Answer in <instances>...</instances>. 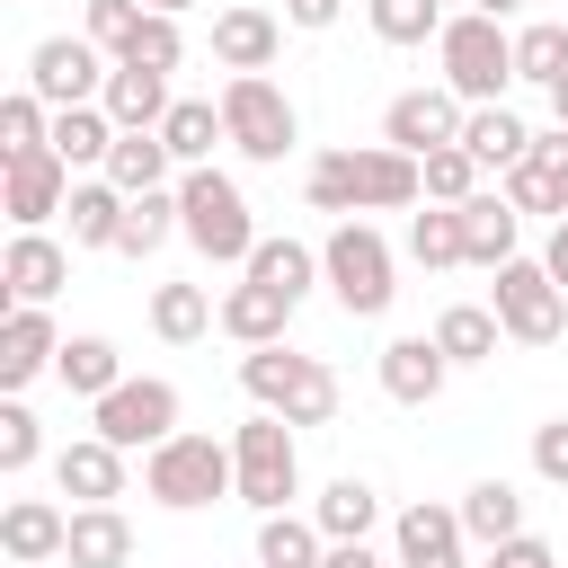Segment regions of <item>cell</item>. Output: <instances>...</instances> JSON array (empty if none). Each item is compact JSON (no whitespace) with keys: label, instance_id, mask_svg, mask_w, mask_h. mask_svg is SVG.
Masks as SVG:
<instances>
[{"label":"cell","instance_id":"obj_42","mask_svg":"<svg viewBox=\"0 0 568 568\" xmlns=\"http://www.w3.org/2000/svg\"><path fill=\"white\" fill-rule=\"evenodd\" d=\"M382 44H435L444 36V0H364Z\"/></svg>","mask_w":568,"mask_h":568},{"label":"cell","instance_id":"obj_47","mask_svg":"<svg viewBox=\"0 0 568 568\" xmlns=\"http://www.w3.org/2000/svg\"><path fill=\"white\" fill-rule=\"evenodd\" d=\"M532 470H541L550 488H568V417H550V426H532Z\"/></svg>","mask_w":568,"mask_h":568},{"label":"cell","instance_id":"obj_51","mask_svg":"<svg viewBox=\"0 0 568 568\" xmlns=\"http://www.w3.org/2000/svg\"><path fill=\"white\" fill-rule=\"evenodd\" d=\"M541 266H550V275H559V293H568V213L550 222V240H541Z\"/></svg>","mask_w":568,"mask_h":568},{"label":"cell","instance_id":"obj_7","mask_svg":"<svg viewBox=\"0 0 568 568\" xmlns=\"http://www.w3.org/2000/svg\"><path fill=\"white\" fill-rule=\"evenodd\" d=\"M142 497L169 506V515H195V506L231 497V435L178 426L169 444H151V453H142Z\"/></svg>","mask_w":568,"mask_h":568},{"label":"cell","instance_id":"obj_41","mask_svg":"<svg viewBox=\"0 0 568 568\" xmlns=\"http://www.w3.org/2000/svg\"><path fill=\"white\" fill-rule=\"evenodd\" d=\"M18 151H53V106L27 80L0 98V160H18Z\"/></svg>","mask_w":568,"mask_h":568},{"label":"cell","instance_id":"obj_6","mask_svg":"<svg viewBox=\"0 0 568 568\" xmlns=\"http://www.w3.org/2000/svg\"><path fill=\"white\" fill-rule=\"evenodd\" d=\"M231 497L248 515H284L302 497V444H293V426L275 408H257V417L231 426Z\"/></svg>","mask_w":568,"mask_h":568},{"label":"cell","instance_id":"obj_3","mask_svg":"<svg viewBox=\"0 0 568 568\" xmlns=\"http://www.w3.org/2000/svg\"><path fill=\"white\" fill-rule=\"evenodd\" d=\"M320 284H328V302H337L346 320H382V311H390V293H399V257H390V240H382L373 213L328 222V240H320Z\"/></svg>","mask_w":568,"mask_h":568},{"label":"cell","instance_id":"obj_27","mask_svg":"<svg viewBox=\"0 0 568 568\" xmlns=\"http://www.w3.org/2000/svg\"><path fill=\"white\" fill-rule=\"evenodd\" d=\"M106 178H115L124 195L178 186V160H169V142H160V124H124V133H115V151H106Z\"/></svg>","mask_w":568,"mask_h":568},{"label":"cell","instance_id":"obj_29","mask_svg":"<svg viewBox=\"0 0 568 568\" xmlns=\"http://www.w3.org/2000/svg\"><path fill=\"white\" fill-rule=\"evenodd\" d=\"M160 142H169V160L178 169H204L231 133H222V98H178L169 115H160Z\"/></svg>","mask_w":568,"mask_h":568},{"label":"cell","instance_id":"obj_32","mask_svg":"<svg viewBox=\"0 0 568 568\" xmlns=\"http://www.w3.org/2000/svg\"><path fill=\"white\" fill-rule=\"evenodd\" d=\"M71 568H124L133 559V524L115 506H71V541H62Z\"/></svg>","mask_w":568,"mask_h":568},{"label":"cell","instance_id":"obj_52","mask_svg":"<svg viewBox=\"0 0 568 568\" xmlns=\"http://www.w3.org/2000/svg\"><path fill=\"white\" fill-rule=\"evenodd\" d=\"M462 9H488V18H515L524 0H462Z\"/></svg>","mask_w":568,"mask_h":568},{"label":"cell","instance_id":"obj_5","mask_svg":"<svg viewBox=\"0 0 568 568\" xmlns=\"http://www.w3.org/2000/svg\"><path fill=\"white\" fill-rule=\"evenodd\" d=\"M240 390L257 408H275L284 426H328L337 417V373L320 355H293L284 337L275 346H240Z\"/></svg>","mask_w":568,"mask_h":568},{"label":"cell","instance_id":"obj_13","mask_svg":"<svg viewBox=\"0 0 568 568\" xmlns=\"http://www.w3.org/2000/svg\"><path fill=\"white\" fill-rule=\"evenodd\" d=\"M390 559H399V568H470V532H462V506L408 497V506L390 515Z\"/></svg>","mask_w":568,"mask_h":568},{"label":"cell","instance_id":"obj_12","mask_svg":"<svg viewBox=\"0 0 568 568\" xmlns=\"http://www.w3.org/2000/svg\"><path fill=\"white\" fill-rule=\"evenodd\" d=\"M71 160L62 151H18V160H0V213H9V231H44L62 204H71Z\"/></svg>","mask_w":568,"mask_h":568},{"label":"cell","instance_id":"obj_16","mask_svg":"<svg viewBox=\"0 0 568 568\" xmlns=\"http://www.w3.org/2000/svg\"><path fill=\"white\" fill-rule=\"evenodd\" d=\"M373 382H382L399 408H435L444 382H453V355L435 346V328H426V337H390V346L373 355Z\"/></svg>","mask_w":568,"mask_h":568},{"label":"cell","instance_id":"obj_50","mask_svg":"<svg viewBox=\"0 0 568 568\" xmlns=\"http://www.w3.org/2000/svg\"><path fill=\"white\" fill-rule=\"evenodd\" d=\"M320 568H399V559H382L373 541H328V550H320Z\"/></svg>","mask_w":568,"mask_h":568},{"label":"cell","instance_id":"obj_2","mask_svg":"<svg viewBox=\"0 0 568 568\" xmlns=\"http://www.w3.org/2000/svg\"><path fill=\"white\" fill-rule=\"evenodd\" d=\"M178 240H186L204 266H248V248H257L266 231L248 222L240 178L204 160V169H178Z\"/></svg>","mask_w":568,"mask_h":568},{"label":"cell","instance_id":"obj_33","mask_svg":"<svg viewBox=\"0 0 568 568\" xmlns=\"http://www.w3.org/2000/svg\"><path fill=\"white\" fill-rule=\"evenodd\" d=\"M115 133H124V124H115L106 106H53V151H62L80 178H98V169H106Z\"/></svg>","mask_w":568,"mask_h":568},{"label":"cell","instance_id":"obj_54","mask_svg":"<svg viewBox=\"0 0 568 568\" xmlns=\"http://www.w3.org/2000/svg\"><path fill=\"white\" fill-rule=\"evenodd\" d=\"M142 9H169V18H186V9H195V0H142Z\"/></svg>","mask_w":568,"mask_h":568},{"label":"cell","instance_id":"obj_44","mask_svg":"<svg viewBox=\"0 0 568 568\" xmlns=\"http://www.w3.org/2000/svg\"><path fill=\"white\" fill-rule=\"evenodd\" d=\"M115 62H142V71H178V62H186V27H178L169 9H142V27H133V44H124Z\"/></svg>","mask_w":568,"mask_h":568},{"label":"cell","instance_id":"obj_21","mask_svg":"<svg viewBox=\"0 0 568 568\" xmlns=\"http://www.w3.org/2000/svg\"><path fill=\"white\" fill-rule=\"evenodd\" d=\"M62 541H71V506H53V497H9V506H0V550H9L18 568L62 559Z\"/></svg>","mask_w":568,"mask_h":568},{"label":"cell","instance_id":"obj_10","mask_svg":"<svg viewBox=\"0 0 568 568\" xmlns=\"http://www.w3.org/2000/svg\"><path fill=\"white\" fill-rule=\"evenodd\" d=\"M178 382L169 373H124L106 399H89V435H106V444H124V453H151V444H169L178 435Z\"/></svg>","mask_w":568,"mask_h":568},{"label":"cell","instance_id":"obj_38","mask_svg":"<svg viewBox=\"0 0 568 568\" xmlns=\"http://www.w3.org/2000/svg\"><path fill=\"white\" fill-rule=\"evenodd\" d=\"M320 550H328V532L311 524V515H257V568H320Z\"/></svg>","mask_w":568,"mask_h":568},{"label":"cell","instance_id":"obj_39","mask_svg":"<svg viewBox=\"0 0 568 568\" xmlns=\"http://www.w3.org/2000/svg\"><path fill=\"white\" fill-rule=\"evenodd\" d=\"M515 80H532V89L568 80V18H524L515 27Z\"/></svg>","mask_w":568,"mask_h":568},{"label":"cell","instance_id":"obj_20","mask_svg":"<svg viewBox=\"0 0 568 568\" xmlns=\"http://www.w3.org/2000/svg\"><path fill=\"white\" fill-rule=\"evenodd\" d=\"M53 488H62L71 506H115V497H124V444L71 435V444L53 453Z\"/></svg>","mask_w":568,"mask_h":568},{"label":"cell","instance_id":"obj_37","mask_svg":"<svg viewBox=\"0 0 568 568\" xmlns=\"http://www.w3.org/2000/svg\"><path fill=\"white\" fill-rule=\"evenodd\" d=\"M178 240V186H151L124 204V231H115V257H160Z\"/></svg>","mask_w":568,"mask_h":568},{"label":"cell","instance_id":"obj_49","mask_svg":"<svg viewBox=\"0 0 568 568\" xmlns=\"http://www.w3.org/2000/svg\"><path fill=\"white\" fill-rule=\"evenodd\" d=\"M337 9H346V0H284V27H302V36H328V27H337Z\"/></svg>","mask_w":568,"mask_h":568},{"label":"cell","instance_id":"obj_53","mask_svg":"<svg viewBox=\"0 0 568 568\" xmlns=\"http://www.w3.org/2000/svg\"><path fill=\"white\" fill-rule=\"evenodd\" d=\"M550 124H568V80H559V89H550Z\"/></svg>","mask_w":568,"mask_h":568},{"label":"cell","instance_id":"obj_43","mask_svg":"<svg viewBox=\"0 0 568 568\" xmlns=\"http://www.w3.org/2000/svg\"><path fill=\"white\" fill-rule=\"evenodd\" d=\"M36 462H44V426H36L27 390H9V399H0V470H9V479H27Z\"/></svg>","mask_w":568,"mask_h":568},{"label":"cell","instance_id":"obj_31","mask_svg":"<svg viewBox=\"0 0 568 568\" xmlns=\"http://www.w3.org/2000/svg\"><path fill=\"white\" fill-rule=\"evenodd\" d=\"M462 532H470L479 550L515 541V532H524V488H515V479H470V488H462Z\"/></svg>","mask_w":568,"mask_h":568},{"label":"cell","instance_id":"obj_36","mask_svg":"<svg viewBox=\"0 0 568 568\" xmlns=\"http://www.w3.org/2000/svg\"><path fill=\"white\" fill-rule=\"evenodd\" d=\"M115 124H160L178 98H169V71H142V62H115L106 71V98H98Z\"/></svg>","mask_w":568,"mask_h":568},{"label":"cell","instance_id":"obj_9","mask_svg":"<svg viewBox=\"0 0 568 568\" xmlns=\"http://www.w3.org/2000/svg\"><path fill=\"white\" fill-rule=\"evenodd\" d=\"M488 311H497L506 346H559L568 337V293H559V275L541 257H506L488 275Z\"/></svg>","mask_w":568,"mask_h":568},{"label":"cell","instance_id":"obj_26","mask_svg":"<svg viewBox=\"0 0 568 568\" xmlns=\"http://www.w3.org/2000/svg\"><path fill=\"white\" fill-rule=\"evenodd\" d=\"M462 151H470L479 169H497V178H506V169L532 151V124H524L506 98H497V106H470V115H462Z\"/></svg>","mask_w":568,"mask_h":568},{"label":"cell","instance_id":"obj_46","mask_svg":"<svg viewBox=\"0 0 568 568\" xmlns=\"http://www.w3.org/2000/svg\"><path fill=\"white\" fill-rule=\"evenodd\" d=\"M133 27H142V0H89V18H80V36H89L98 53H124Z\"/></svg>","mask_w":568,"mask_h":568},{"label":"cell","instance_id":"obj_35","mask_svg":"<svg viewBox=\"0 0 568 568\" xmlns=\"http://www.w3.org/2000/svg\"><path fill=\"white\" fill-rule=\"evenodd\" d=\"M53 373H62V390H80V399H106V390L124 382V355H115V337H98V328H80V337H62V355H53Z\"/></svg>","mask_w":568,"mask_h":568},{"label":"cell","instance_id":"obj_11","mask_svg":"<svg viewBox=\"0 0 568 568\" xmlns=\"http://www.w3.org/2000/svg\"><path fill=\"white\" fill-rule=\"evenodd\" d=\"M106 71H115V53H98L89 36H44L27 53V89L44 106H98L106 98Z\"/></svg>","mask_w":568,"mask_h":568},{"label":"cell","instance_id":"obj_19","mask_svg":"<svg viewBox=\"0 0 568 568\" xmlns=\"http://www.w3.org/2000/svg\"><path fill=\"white\" fill-rule=\"evenodd\" d=\"M71 284V248L53 240V231H9V248H0V293L9 302H53Z\"/></svg>","mask_w":568,"mask_h":568},{"label":"cell","instance_id":"obj_24","mask_svg":"<svg viewBox=\"0 0 568 568\" xmlns=\"http://www.w3.org/2000/svg\"><path fill=\"white\" fill-rule=\"evenodd\" d=\"M284 328H293V302L266 293L257 275H240V284L222 293V337H231V346H275Z\"/></svg>","mask_w":568,"mask_h":568},{"label":"cell","instance_id":"obj_30","mask_svg":"<svg viewBox=\"0 0 568 568\" xmlns=\"http://www.w3.org/2000/svg\"><path fill=\"white\" fill-rule=\"evenodd\" d=\"M204 328H222V302L204 284H151V337L160 346H195Z\"/></svg>","mask_w":568,"mask_h":568},{"label":"cell","instance_id":"obj_28","mask_svg":"<svg viewBox=\"0 0 568 568\" xmlns=\"http://www.w3.org/2000/svg\"><path fill=\"white\" fill-rule=\"evenodd\" d=\"M240 275H257L266 293H284V302L302 311V302H311V284H320V248L275 231V240H257V248H248V266H240Z\"/></svg>","mask_w":568,"mask_h":568},{"label":"cell","instance_id":"obj_14","mask_svg":"<svg viewBox=\"0 0 568 568\" xmlns=\"http://www.w3.org/2000/svg\"><path fill=\"white\" fill-rule=\"evenodd\" d=\"M497 186H506V204H515L524 222H532V213H541V222H559V213H568V124L532 133V151H524Z\"/></svg>","mask_w":568,"mask_h":568},{"label":"cell","instance_id":"obj_48","mask_svg":"<svg viewBox=\"0 0 568 568\" xmlns=\"http://www.w3.org/2000/svg\"><path fill=\"white\" fill-rule=\"evenodd\" d=\"M488 568H559V550H550L541 532H515V541H497V550H488Z\"/></svg>","mask_w":568,"mask_h":568},{"label":"cell","instance_id":"obj_45","mask_svg":"<svg viewBox=\"0 0 568 568\" xmlns=\"http://www.w3.org/2000/svg\"><path fill=\"white\" fill-rule=\"evenodd\" d=\"M417 169H426V204H470V195H479V160H470L462 142H444V151H426Z\"/></svg>","mask_w":568,"mask_h":568},{"label":"cell","instance_id":"obj_15","mask_svg":"<svg viewBox=\"0 0 568 568\" xmlns=\"http://www.w3.org/2000/svg\"><path fill=\"white\" fill-rule=\"evenodd\" d=\"M462 115H470V106H462L444 80H435V89H399V98L382 106V142H399V151H417V160H426V151L462 142Z\"/></svg>","mask_w":568,"mask_h":568},{"label":"cell","instance_id":"obj_1","mask_svg":"<svg viewBox=\"0 0 568 568\" xmlns=\"http://www.w3.org/2000/svg\"><path fill=\"white\" fill-rule=\"evenodd\" d=\"M302 204L337 213V222H355V213H417L426 204V169L399 142H337V151H320L302 169Z\"/></svg>","mask_w":568,"mask_h":568},{"label":"cell","instance_id":"obj_23","mask_svg":"<svg viewBox=\"0 0 568 568\" xmlns=\"http://www.w3.org/2000/svg\"><path fill=\"white\" fill-rule=\"evenodd\" d=\"M124 186L98 169V178H71V204H62V222H71V248H115V231H124Z\"/></svg>","mask_w":568,"mask_h":568},{"label":"cell","instance_id":"obj_18","mask_svg":"<svg viewBox=\"0 0 568 568\" xmlns=\"http://www.w3.org/2000/svg\"><path fill=\"white\" fill-rule=\"evenodd\" d=\"M275 53H284V18L275 9H257V0L213 9V62L222 71H275Z\"/></svg>","mask_w":568,"mask_h":568},{"label":"cell","instance_id":"obj_34","mask_svg":"<svg viewBox=\"0 0 568 568\" xmlns=\"http://www.w3.org/2000/svg\"><path fill=\"white\" fill-rule=\"evenodd\" d=\"M435 346H444L453 373H462V364H488V355L506 346V328H497L488 302H444V311H435Z\"/></svg>","mask_w":568,"mask_h":568},{"label":"cell","instance_id":"obj_8","mask_svg":"<svg viewBox=\"0 0 568 568\" xmlns=\"http://www.w3.org/2000/svg\"><path fill=\"white\" fill-rule=\"evenodd\" d=\"M222 133H231V151H240V160L275 169V160L302 142V106H293L266 71H231V80H222Z\"/></svg>","mask_w":568,"mask_h":568},{"label":"cell","instance_id":"obj_40","mask_svg":"<svg viewBox=\"0 0 568 568\" xmlns=\"http://www.w3.org/2000/svg\"><path fill=\"white\" fill-rule=\"evenodd\" d=\"M408 257H417L426 275L470 266V248H462V204H426V213H408Z\"/></svg>","mask_w":568,"mask_h":568},{"label":"cell","instance_id":"obj_55","mask_svg":"<svg viewBox=\"0 0 568 568\" xmlns=\"http://www.w3.org/2000/svg\"><path fill=\"white\" fill-rule=\"evenodd\" d=\"M559 9H568V0H559Z\"/></svg>","mask_w":568,"mask_h":568},{"label":"cell","instance_id":"obj_17","mask_svg":"<svg viewBox=\"0 0 568 568\" xmlns=\"http://www.w3.org/2000/svg\"><path fill=\"white\" fill-rule=\"evenodd\" d=\"M53 355H62L53 302H9V320H0V390H27L36 373H53Z\"/></svg>","mask_w":568,"mask_h":568},{"label":"cell","instance_id":"obj_4","mask_svg":"<svg viewBox=\"0 0 568 568\" xmlns=\"http://www.w3.org/2000/svg\"><path fill=\"white\" fill-rule=\"evenodd\" d=\"M435 71L462 106H497L515 89V27L488 18V9H453L444 36H435Z\"/></svg>","mask_w":568,"mask_h":568},{"label":"cell","instance_id":"obj_22","mask_svg":"<svg viewBox=\"0 0 568 568\" xmlns=\"http://www.w3.org/2000/svg\"><path fill=\"white\" fill-rule=\"evenodd\" d=\"M462 248H470V266H506V257H524V213L506 204V186H479L470 204H462Z\"/></svg>","mask_w":568,"mask_h":568},{"label":"cell","instance_id":"obj_25","mask_svg":"<svg viewBox=\"0 0 568 568\" xmlns=\"http://www.w3.org/2000/svg\"><path fill=\"white\" fill-rule=\"evenodd\" d=\"M311 524H320L328 541H373V524H382V488L355 479V470H337V479L311 497Z\"/></svg>","mask_w":568,"mask_h":568}]
</instances>
